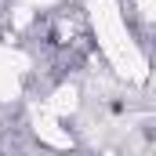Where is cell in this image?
I'll return each instance as SVG.
<instances>
[]
</instances>
